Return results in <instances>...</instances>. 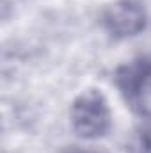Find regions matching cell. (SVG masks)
<instances>
[{
	"mask_svg": "<svg viewBox=\"0 0 151 153\" xmlns=\"http://www.w3.org/2000/svg\"><path fill=\"white\" fill-rule=\"evenodd\" d=\"M70 125L76 137L84 141L105 137L112 128V111L107 96L96 87L78 93L70 107Z\"/></svg>",
	"mask_w": 151,
	"mask_h": 153,
	"instance_id": "obj_1",
	"label": "cell"
},
{
	"mask_svg": "<svg viewBox=\"0 0 151 153\" xmlns=\"http://www.w3.org/2000/svg\"><path fill=\"white\" fill-rule=\"evenodd\" d=\"M64 153H101V152H96V150H84V148H73V150H68Z\"/></svg>",
	"mask_w": 151,
	"mask_h": 153,
	"instance_id": "obj_4",
	"label": "cell"
},
{
	"mask_svg": "<svg viewBox=\"0 0 151 153\" xmlns=\"http://www.w3.org/2000/svg\"><path fill=\"white\" fill-rule=\"evenodd\" d=\"M114 85L133 114L151 119V55L121 64L114 73Z\"/></svg>",
	"mask_w": 151,
	"mask_h": 153,
	"instance_id": "obj_2",
	"label": "cell"
},
{
	"mask_svg": "<svg viewBox=\"0 0 151 153\" xmlns=\"http://www.w3.org/2000/svg\"><path fill=\"white\" fill-rule=\"evenodd\" d=\"M100 23L112 39L124 41L141 36L148 29L150 14L142 0H114L103 9Z\"/></svg>",
	"mask_w": 151,
	"mask_h": 153,
	"instance_id": "obj_3",
	"label": "cell"
}]
</instances>
